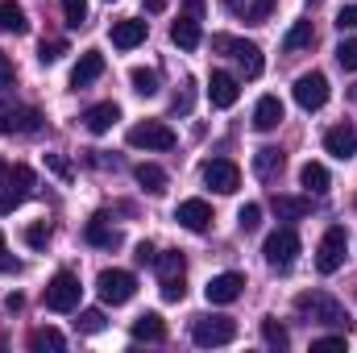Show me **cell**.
Masks as SVG:
<instances>
[{
	"label": "cell",
	"instance_id": "cell-43",
	"mask_svg": "<svg viewBox=\"0 0 357 353\" xmlns=\"http://www.w3.org/2000/svg\"><path fill=\"white\" fill-rule=\"evenodd\" d=\"M337 29H341V33L357 29V4H345V8L337 13Z\"/></svg>",
	"mask_w": 357,
	"mask_h": 353
},
{
	"label": "cell",
	"instance_id": "cell-41",
	"mask_svg": "<svg viewBox=\"0 0 357 353\" xmlns=\"http://www.w3.org/2000/svg\"><path fill=\"white\" fill-rule=\"evenodd\" d=\"M183 295H187V287H183V274H178V278H162V299H167V303H178Z\"/></svg>",
	"mask_w": 357,
	"mask_h": 353
},
{
	"label": "cell",
	"instance_id": "cell-36",
	"mask_svg": "<svg viewBox=\"0 0 357 353\" xmlns=\"http://www.w3.org/2000/svg\"><path fill=\"white\" fill-rule=\"evenodd\" d=\"M63 17H67L71 29H79L88 21V0H63Z\"/></svg>",
	"mask_w": 357,
	"mask_h": 353
},
{
	"label": "cell",
	"instance_id": "cell-5",
	"mask_svg": "<svg viewBox=\"0 0 357 353\" xmlns=\"http://www.w3.org/2000/svg\"><path fill=\"white\" fill-rule=\"evenodd\" d=\"M262 254L274 270H291L295 258H299V233L295 229H274L266 237V246H262Z\"/></svg>",
	"mask_w": 357,
	"mask_h": 353
},
{
	"label": "cell",
	"instance_id": "cell-37",
	"mask_svg": "<svg viewBox=\"0 0 357 353\" xmlns=\"http://www.w3.org/2000/svg\"><path fill=\"white\" fill-rule=\"evenodd\" d=\"M75 329H79V333H100V329H104V312H100V308H84L79 320H75Z\"/></svg>",
	"mask_w": 357,
	"mask_h": 353
},
{
	"label": "cell",
	"instance_id": "cell-10",
	"mask_svg": "<svg viewBox=\"0 0 357 353\" xmlns=\"http://www.w3.org/2000/svg\"><path fill=\"white\" fill-rule=\"evenodd\" d=\"M241 291H245V274H237V270H225V274H216V278H208V287H204V295H208V303H233V299H241Z\"/></svg>",
	"mask_w": 357,
	"mask_h": 353
},
{
	"label": "cell",
	"instance_id": "cell-25",
	"mask_svg": "<svg viewBox=\"0 0 357 353\" xmlns=\"http://www.w3.org/2000/svg\"><path fill=\"white\" fill-rule=\"evenodd\" d=\"M29 21H25V8L17 0H0V33H25Z\"/></svg>",
	"mask_w": 357,
	"mask_h": 353
},
{
	"label": "cell",
	"instance_id": "cell-44",
	"mask_svg": "<svg viewBox=\"0 0 357 353\" xmlns=\"http://www.w3.org/2000/svg\"><path fill=\"white\" fill-rule=\"evenodd\" d=\"M17 204H21V195H17V191H13L8 183H0V216H8V212H13Z\"/></svg>",
	"mask_w": 357,
	"mask_h": 353
},
{
	"label": "cell",
	"instance_id": "cell-30",
	"mask_svg": "<svg viewBox=\"0 0 357 353\" xmlns=\"http://www.w3.org/2000/svg\"><path fill=\"white\" fill-rule=\"evenodd\" d=\"M4 183H8V187L21 195V200H29V195H33V183H38V175H33L25 163H17L13 171H4Z\"/></svg>",
	"mask_w": 357,
	"mask_h": 353
},
{
	"label": "cell",
	"instance_id": "cell-47",
	"mask_svg": "<svg viewBox=\"0 0 357 353\" xmlns=\"http://www.w3.org/2000/svg\"><path fill=\"white\" fill-rule=\"evenodd\" d=\"M133 258H137V266H154V246H150V241H142Z\"/></svg>",
	"mask_w": 357,
	"mask_h": 353
},
{
	"label": "cell",
	"instance_id": "cell-52",
	"mask_svg": "<svg viewBox=\"0 0 357 353\" xmlns=\"http://www.w3.org/2000/svg\"><path fill=\"white\" fill-rule=\"evenodd\" d=\"M307 4H312V8H316V4H320V0H307Z\"/></svg>",
	"mask_w": 357,
	"mask_h": 353
},
{
	"label": "cell",
	"instance_id": "cell-34",
	"mask_svg": "<svg viewBox=\"0 0 357 353\" xmlns=\"http://www.w3.org/2000/svg\"><path fill=\"white\" fill-rule=\"evenodd\" d=\"M262 341H266L270 350H287V345H291V333H287L278 320H262Z\"/></svg>",
	"mask_w": 357,
	"mask_h": 353
},
{
	"label": "cell",
	"instance_id": "cell-49",
	"mask_svg": "<svg viewBox=\"0 0 357 353\" xmlns=\"http://www.w3.org/2000/svg\"><path fill=\"white\" fill-rule=\"evenodd\" d=\"M171 0H146V13H167Z\"/></svg>",
	"mask_w": 357,
	"mask_h": 353
},
{
	"label": "cell",
	"instance_id": "cell-45",
	"mask_svg": "<svg viewBox=\"0 0 357 353\" xmlns=\"http://www.w3.org/2000/svg\"><path fill=\"white\" fill-rule=\"evenodd\" d=\"M46 167H50L59 179H71V163H67L63 154H46Z\"/></svg>",
	"mask_w": 357,
	"mask_h": 353
},
{
	"label": "cell",
	"instance_id": "cell-48",
	"mask_svg": "<svg viewBox=\"0 0 357 353\" xmlns=\"http://www.w3.org/2000/svg\"><path fill=\"white\" fill-rule=\"evenodd\" d=\"M0 274H21V262H17V258H8V254H4V246H0Z\"/></svg>",
	"mask_w": 357,
	"mask_h": 353
},
{
	"label": "cell",
	"instance_id": "cell-31",
	"mask_svg": "<svg viewBox=\"0 0 357 353\" xmlns=\"http://www.w3.org/2000/svg\"><path fill=\"white\" fill-rule=\"evenodd\" d=\"M154 270H158V278H178V274L187 270V258H183L178 250H167V254H154Z\"/></svg>",
	"mask_w": 357,
	"mask_h": 353
},
{
	"label": "cell",
	"instance_id": "cell-33",
	"mask_svg": "<svg viewBox=\"0 0 357 353\" xmlns=\"http://www.w3.org/2000/svg\"><path fill=\"white\" fill-rule=\"evenodd\" d=\"M129 84H133L137 96H154V91H158V71H150V67H133Z\"/></svg>",
	"mask_w": 357,
	"mask_h": 353
},
{
	"label": "cell",
	"instance_id": "cell-29",
	"mask_svg": "<svg viewBox=\"0 0 357 353\" xmlns=\"http://www.w3.org/2000/svg\"><path fill=\"white\" fill-rule=\"evenodd\" d=\"M299 183H303L307 191H316V195H324L333 179H328V167H324V163H303V171H299Z\"/></svg>",
	"mask_w": 357,
	"mask_h": 353
},
{
	"label": "cell",
	"instance_id": "cell-39",
	"mask_svg": "<svg viewBox=\"0 0 357 353\" xmlns=\"http://www.w3.org/2000/svg\"><path fill=\"white\" fill-rule=\"evenodd\" d=\"M46 241H50V225L38 220V225L25 229V246H29V250H46Z\"/></svg>",
	"mask_w": 357,
	"mask_h": 353
},
{
	"label": "cell",
	"instance_id": "cell-38",
	"mask_svg": "<svg viewBox=\"0 0 357 353\" xmlns=\"http://www.w3.org/2000/svg\"><path fill=\"white\" fill-rule=\"evenodd\" d=\"M63 54H67V42H59V38H54V42H42V46H38V59H42V67L59 63Z\"/></svg>",
	"mask_w": 357,
	"mask_h": 353
},
{
	"label": "cell",
	"instance_id": "cell-15",
	"mask_svg": "<svg viewBox=\"0 0 357 353\" xmlns=\"http://www.w3.org/2000/svg\"><path fill=\"white\" fill-rule=\"evenodd\" d=\"M324 150L333 154V158H354L357 154V129L354 125H333L328 133H324Z\"/></svg>",
	"mask_w": 357,
	"mask_h": 353
},
{
	"label": "cell",
	"instance_id": "cell-2",
	"mask_svg": "<svg viewBox=\"0 0 357 353\" xmlns=\"http://www.w3.org/2000/svg\"><path fill=\"white\" fill-rule=\"evenodd\" d=\"M237 337V320H229V316H199L195 324H191V341L199 345V350H220V345H229Z\"/></svg>",
	"mask_w": 357,
	"mask_h": 353
},
{
	"label": "cell",
	"instance_id": "cell-28",
	"mask_svg": "<svg viewBox=\"0 0 357 353\" xmlns=\"http://www.w3.org/2000/svg\"><path fill=\"white\" fill-rule=\"evenodd\" d=\"M225 4H229V13H237L245 21H266L274 8V0H225Z\"/></svg>",
	"mask_w": 357,
	"mask_h": 353
},
{
	"label": "cell",
	"instance_id": "cell-20",
	"mask_svg": "<svg viewBox=\"0 0 357 353\" xmlns=\"http://www.w3.org/2000/svg\"><path fill=\"white\" fill-rule=\"evenodd\" d=\"M278 125H282V100H278V96H262L258 108H254V129L270 133V129H278Z\"/></svg>",
	"mask_w": 357,
	"mask_h": 353
},
{
	"label": "cell",
	"instance_id": "cell-32",
	"mask_svg": "<svg viewBox=\"0 0 357 353\" xmlns=\"http://www.w3.org/2000/svg\"><path fill=\"white\" fill-rule=\"evenodd\" d=\"M63 345H67V341H63V333H59V329H33V333H29V350L33 353H42V350H63Z\"/></svg>",
	"mask_w": 357,
	"mask_h": 353
},
{
	"label": "cell",
	"instance_id": "cell-14",
	"mask_svg": "<svg viewBox=\"0 0 357 353\" xmlns=\"http://www.w3.org/2000/svg\"><path fill=\"white\" fill-rule=\"evenodd\" d=\"M237 96H241V84H237L229 71H212V80H208V100H212V108H233Z\"/></svg>",
	"mask_w": 357,
	"mask_h": 353
},
{
	"label": "cell",
	"instance_id": "cell-27",
	"mask_svg": "<svg viewBox=\"0 0 357 353\" xmlns=\"http://www.w3.org/2000/svg\"><path fill=\"white\" fill-rule=\"evenodd\" d=\"M312 42H316L312 21H295V25L287 29V38H282V50H287V54H295V50H307Z\"/></svg>",
	"mask_w": 357,
	"mask_h": 353
},
{
	"label": "cell",
	"instance_id": "cell-19",
	"mask_svg": "<svg viewBox=\"0 0 357 353\" xmlns=\"http://www.w3.org/2000/svg\"><path fill=\"white\" fill-rule=\"evenodd\" d=\"M282 167H287V158H282V150H274V146H262V150L254 154V175L262 179V183H274V179L282 175Z\"/></svg>",
	"mask_w": 357,
	"mask_h": 353
},
{
	"label": "cell",
	"instance_id": "cell-4",
	"mask_svg": "<svg viewBox=\"0 0 357 353\" xmlns=\"http://www.w3.org/2000/svg\"><path fill=\"white\" fill-rule=\"evenodd\" d=\"M96 291H100V299H104V303L121 308V303H129V299H133V291H137V278H133L129 270H100V278H96Z\"/></svg>",
	"mask_w": 357,
	"mask_h": 353
},
{
	"label": "cell",
	"instance_id": "cell-23",
	"mask_svg": "<svg viewBox=\"0 0 357 353\" xmlns=\"http://www.w3.org/2000/svg\"><path fill=\"white\" fill-rule=\"evenodd\" d=\"M133 341H167V324L158 312H142L133 320Z\"/></svg>",
	"mask_w": 357,
	"mask_h": 353
},
{
	"label": "cell",
	"instance_id": "cell-40",
	"mask_svg": "<svg viewBox=\"0 0 357 353\" xmlns=\"http://www.w3.org/2000/svg\"><path fill=\"white\" fill-rule=\"evenodd\" d=\"M337 63H341L345 71H357V38H345V42L337 46Z\"/></svg>",
	"mask_w": 357,
	"mask_h": 353
},
{
	"label": "cell",
	"instance_id": "cell-17",
	"mask_svg": "<svg viewBox=\"0 0 357 353\" xmlns=\"http://www.w3.org/2000/svg\"><path fill=\"white\" fill-rule=\"evenodd\" d=\"M104 75V54L100 50H88V54H79V63L71 67V88H88Z\"/></svg>",
	"mask_w": 357,
	"mask_h": 353
},
{
	"label": "cell",
	"instance_id": "cell-26",
	"mask_svg": "<svg viewBox=\"0 0 357 353\" xmlns=\"http://www.w3.org/2000/svg\"><path fill=\"white\" fill-rule=\"evenodd\" d=\"M133 179H137L150 195H162V191H167V171H162L158 163H142V167H133Z\"/></svg>",
	"mask_w": 357,
	"mask_h": 353
},
{
	"label": "cell",
	"instance_id": "cell-18",
	"mask_svg": "<svg viewBox=\"0 0 357 353\" xmlns=\"http://www.w3.org/2000/svg\"><path fill=\"white\" fill-rule=\"evenodd\" d=\"M116 121H121V108H116L112 100H104V104H91L88 112H84V125H88V133H108Z\"/></svg>",
	"mask_w": 357,
	"mask_h": 353
},
{
	"label": "cell",
	"instance_id": "cell-13",
	"mask_svg": "<svg viewBox=\"0 0 357 353\" xmlns=\"http://www.w3.org/2000/svg\"><path fill=\"white\" fill-rule=\"evenodd\" d=\"M229 54L237 59V67H241V75H245V80H258V75L266 71V59H262V46H254V42H241V38H233V46H229Z\"/></svg>",
	"mask_w": 357,
	"mask_h": 353
},
{
	"label": "cell",
	"instance_id": "cell-3",
	"mask_svg": "<svg viewBox=\"0 0 357 353\" xmlns=\"http://www.w3.org/2000/svg\"><path fill=\"white\" fill-rule=\"evenodd\" d=\"M79 278L71 274V270H59L54 278H50V287H46V295H42V303L50 308V312H75L79 308Z\"/></svg>",
	"mask_w": 357,
	"mask_h": 353
},
{
	"label": "cell",
	"instance_id": "cell-11",
	"mask_svg": "<svg viewBox=\"0 0 357 353\" xmlns=\"http://www.w3.org/2000/svg\"><path fill=\"white\" fill-rule=\"evenodd\" d=\"M42 125V112L29 104H8L0 108V133H33Z\"/></svg>",
	"mask_w": 357,
	"mask_h": 353
},
{
	"label": "cell",
	"instance_id": "cell-7",
	"mask_svg": "<svg viewBox=\"0 0 357 353\" xmlns=\"http://www.w3.org/2000/svg\"><path fill=\"white\" fill-rule=\"evenodd\" d=\"M345 250H349V233H345L341 225H333V229L320 237V250H316V270H320V274L341 270V262H345Z\"/></svg>",
	"mask_w": 357,
	"mask_h": 353
},
{
	"label": "cell",
	"instance_id": "cell-24",
	"mask_svg": "<svg viewBox=\"0 0 357 353\" xmlns=\"http://www.w3.org/2000/svg\"><path fill=\"white\" fill-rule=\"evenodd\" d=\"M307 212H312V200H303V195H274V216L278 220H299Z\"/></svg>",
	"mask_w": 357,
	"mask_h": 353
},
{
	"label": "cell",
	"instance_id": "cell-22",
	"mask_svg": "<svg viewBox=\"0 0 357 353\" xmlns=\"http://www.w3.org/2000/svg\"><path fill=\"white\" fill-rule=\"evenodd\" d=\"M84 237H88V246H100V250H121V229H108L104 225V216H96L88 220V229H84Z\"/></svg>",
	"mask_w": 357,
	"mask_h": 353
},
{
	"label": "cell",
	"instance_id": "cell-53",
	"mask_svg": "<svg viewBox=\"0 0 357 353\" xmlns=\"http://www.w3.org/2000/svg\"><path fill=\"white\" fill-rule=\"evenodd\" d=\"M0 350H4V337H0Z\"/></svg>",
	"mask_w": 357,
	"mask_h": 353
},
{
	"label": "cell",
	"instance_id": "cell-16",
	"mask_svg": "<svg viewBox=\"0 0 357 353\" xmlns=\"http://www.w3.org/2000/svg\"><path fill=\"white\" fill-rule=\"evenodd\" d=\"M146 42V21L137 17H125V21H112V46L116 50H133Z\"/></svg>",
	"mask_w": 357,
	"mask_h": 353
},
{
	"label": "cell",
	"instance_id": "cell-8",
	"mask_svg": "<svg viewBox=\"0 0 357 353\" xmlns=\"http://www.w3.org/2000/svg\"><path fill=\"white\" fill-rule=\"evenodd\" d=\"M295 104H299L303 112H320V108L328 104V80H324L320 71L299 75V80H295Z\"/></svg>",
	"mask_w": 357,
	"mask_h": 353
},
{
	"label": "cell",
	"instance_id": "cell-9",
	"mask_svg": "<svg viewBox=\"0 0 357 353\" xmlns=\"http://www.w3.org/2000/svg\"><path fill=\"white\" fill-rule=\"evenodd\" d=\"M204 183H208L212 191H220V195H233V191L241 187V171H237V163H229V158H212V163H204Z\"/></svg>",
	"mask_w": 357,
	"mask_h": 353
},
{
	"label": "cell",
	"instance_id": "cell-42",
	"mask_svg": "<svg viewBox=\"0 0 357 353\" xmlns=\"http://www.w3.org/2000/svg\"><path fill=\"white\" fill-rule=\"evenodd\" d=\"M312 350H316V353H333V350H345V333H337V337H316V341H312Z\"/></svg>",
	"mask_w": 357,
	"mask_h": 353
},
{
	"label": "cell",
	"instance_id": "cell-1",
	"mask_svg": "<svg viewBox=\"0 0 357 353\" xmlns=\"http://www.w3.org/2000/svg\"><path fill=\"white\" fill-rule=\"evenodd\" d=\"M295 312L307 316V320H316V324H324V329H345V333H349V312H345V303L333 299L328 291H303V295L295 299Z\"/></svg>",
	"mask_w": 357,
	"mask_h": 353
},
{
	"label": "cell",
	"instance_id": "cell-12",
	"mask_svg": "<svg viewBox=\"0 0 357 353\" xmlns=\"http://www.w3.org/2000/svg\"><path fill=\"white\" fill-rule=\"evenodd\" d=\"M175 220L187 233H208L212 229V208H208V200H183L175 208Z\"/></svg>",
	"mask_w": 357,
	"mask_h": 353
},
{
	"label": "cell",
	"instance_id": "cell-46",
	"mask_svg": "<svg viewBox=\"0 0 357 353\" xmlns=\"http://www.w3.org/2000/svg\"><path fill=\"white\" fill-rule=\"evenodd\" d=\"M8 84H13V59L0 50V88H8Z\"/></svg>",
	"mask_w": 357,
	"mask_h": 353
},
{
	"label": "cell",
	"instance_id": "cell-21",
	"mask_svg": "<svg viewBox=\"0 0 357 353\" xmlns=\"http://www.w3.org/2000/svg\"><path fill=\"white\" fill-rule=\"evenodd\" d=\"M171 42H175L178 50H195V46L204 42V33H199V17H178L175 25H171Z\"/></svg>",
	"mask_w": 357,
	"mask_h": 353
},
{
	"label": "cell",
	"instance_id": "cell-50",
	"mask_svg": "<svg viewBox=\"0 0 357 353\" xmlns=\"http://www.w3.org/2000/svg\"><path fill=\"white\" fill-rule=\"evenodd\" d=\"M187 8H191V17H199V8H204V0H187Z\"/></svg>",
	"mask_w": 357,
	"mask_h": 353
},
{
	"label": "cell",
	"instance_id": "cell-6",
	"mask_svg": "<svg viewBox=\"0 0 357 353\" xmlns=\"http://www.w3.org/2000/svg\"><path fill=\"white\" fill-rule=\"evenodd\" d=\"M175 142L178 137L167 121H142V125L129 129V146L133 150H171Z\"/></svg>",
	"mask_w": 357,
	"mask_h": 353
},
{
	"label": "cell",
	"instance_id": "cell-35",
	"mask_svg": "<svg viewBox=\"0 0 357 353\" xmlns=\"http://www.w3.org/2000/svg\"><path fill=\"white\" fill-rule=\"evenodd\" d=\"M237 225H241V233H258L262 229V204H245L237 212Z\"/></svg>",
	"mask_w": 357,
	"mask_h": 353
},
{
	"label": "cell",
	"instance_id": "cell-51",
	"mask_svg": "<svg viewBox=\"0 0 357 353\" xmlns=\"http://www.w3.org/2000/svg\"><path fill=\"white\" fill-rule=\"evenodd\" d=\"M4 171H8V167H4V158H0V175H4Z\"/></svg>",
	"mask_w": 357,
	"mask_h": 353
}]
</instances>
